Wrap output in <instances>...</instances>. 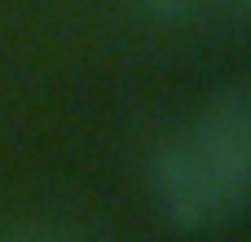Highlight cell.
<instances>
[{
    "mask_svg": "<svg viewBox=\"0 0 251 242\" xmlns=\"http://www.w3.org/2000/svg\"><path fill=\"white\" fill-rule=\"evenodd\" d=\"M207 0H137V9L154 22H190Z\"/></svg>",
    "mask_w": 251,
    "mask_h": 242,
    "instance_id": "cell-2",
    "label": "cell"
},
{
    "mask_svg": "<svg viewBox=\"0 0 251 242\" xmlns=\"http://www.w3.org/2000/svg\"><path fill=\"white\" fill-rule=\"evenodd\" d=\"M150 198L185 234H212L238 220L251 198V93L243 79L154 145Z\"/></svg>",
    "mask_w": 251,
    "mask_h": 242,
    "instance_id": "cell-1",
    "label": "cell"
},
{
    "mask_svg": "<svg viewBox=\"0 0 251 242\" xmlns=\"http://www.w3.org/2000/svg\"><path fill=\"white\" fill-rule=\"evenodd\" d=\"M247 4H251V0H225V9H229V13H234V18H238V22H243V18H247Z\"/></svg>",
    "mask_w": 251,
    "mask_h": 242,
    "instance_id": "cell-4",
    "label": "cell"
},
{
    "mask_svg": "<svg viewBox=\"0 0 251 242\" xmlns=\"http://www.w3.org/2000/svg\"><path fill=\"white\" fill-rule=\"evenodd\" d=\"M0 242H88L79 229H66V225H26V229H13Z\"/></svg>",
    "mask_w": 251,
    "mask_h": 242,
    "instance_id": "cell-3",
    "label": "cell"
}]
</instances>
